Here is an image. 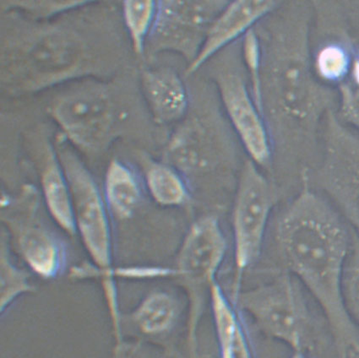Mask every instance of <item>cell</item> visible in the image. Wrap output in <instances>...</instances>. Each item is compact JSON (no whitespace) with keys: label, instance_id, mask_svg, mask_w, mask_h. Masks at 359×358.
<instances>
[{"label":"cell","instance_id":"6da1fadb","mask_svg":"<svg viewBox=\"0 0 359 358\" xmlns=\"http://www.w3.org/2000/svg\"><path fill=\"white\" fill-rule=\"evenodd\" d=\"M88 4L53 20L11 24L1 45L3 83L35 92L73 80L109 79L119 67L118 31L102 11L86 10Z\"/></svg>","mask_w":359,"mask_h":358},{"label":"cell","instance_id":"7a4b0ae2","mask_svg":"<svg viewBox=\"0 0 359 358\" xmlns=\"http://www.w3.org/2000/svg\"><path fill=\"white\" fill-rule=\"evenodd\" d=\"M276 238L290 273L327 320L338 358L359 349V330L346 312L342 280L352 247L344 218L307 185L284 209Z\"/></svg>","mask_w":359,"mask_h":358},{"label":"cell","instance_id":"3957f363","mask_svg":"<svg viewBox=\"0 0 359 358\" xmlns=\"http://www.w3.org/2000/svg\"><path fill=\"white\" fill-rule=\"evenodd\" d=\"M306 23L288 22L263 55L262 97L274 119L312 130L338 104V92L313 74Z\"/></svg>","mask_w":359,"mask_h":358},{"label":"cell","instance_id":"277c9868","mask_svg":"<svg viewBox=\"0 0 359 358\" xmlns=\"http://www.w3.org/2000/svg\"><path fill=\"white\" fill-rule=\"evenodd\" d=\"M55 146L72 193L77 235H80L100 279L111 330L117 331L122 312L115 282L117 270L114 266L112 216L102 189L82 162L76 148L63 135L57 138Z\"/></svg>","mask_w":359,"mask_h":358},{"label":"cell","instance_id":"5b68a950","mask_svg":"<svg viewBox=\"0 0 359 358\" xmlns=\"http://www.w3.org/2000/svg\"><path fill=\"white\" fill-rule=\"evenodd\" d=\"M126 96L119 81L89 78L57 95L50 112L74 147L100 155L126 133L130 119Z\"/></svg>","mask_w":359,"mask_h":358},{"label":"cell","instance_id":"8992f818","mask_svg":"<svg viewBox=\"0 0 359 358\" xmlns=\"http://www.w3.org/2000/svg\"><path fill=\"white\" fill-rule=\"evenodd\" d=\"M39 189L25 184L15 195L3 193L1 221L32 273L45 281L65 275L69 249L64 237L48 221Z\"/></svg>","mask_w":359,"mask_h":358},{"label":"cell","instance_id":"52a82bcc","mask_svg":"<svg viewBox=\"0 0 359 358\" xmlns=\"http://www.w3.org/2000/svg\"><path fill=\"white\" fill-rule=\"evenodd\" d=\"M226 249V236L218 218L212 215L199 217L189 226L177 253L175 268L170 270L187 294L189 358L199 357L198 331Z\"/></svg>","mask_w":359,"mask_h":358},{"label":"cell","instance_id":"ba28073f","mask_svg":"<svg viewBox=\"0 0 359 358\" xmlns=\"http://www.w3.org/2000/svg\"><path fill=\"white\" fill-rule=\"evenodd\" d=\"M299 282L290 273L231 297L242 314L268 338L302 351L309 311Z\"/></svg>","mask_w":359,"mask_h":358},{"label":"cell","instance_id":"9c48e42d","mask_svg":"<svg viewBox=\"0 0 359 358\" xmlns=\"http://www.w3.org/2000/svg\"><path fill=\"white\" fill-rule=\"evenodd\" d=\"M321 187L359 235V133L334 111L325 117Z\"/></svg>","mask_w":359,"mask_h":358},{"label":"cell","instance_id":"30bf717a","mask_svg":"<svg viewBox=\"0 0 359 358\" xmlns=\"http://www.w3.org/2000/svg\"><path fill=\"white\" fill-rule=\"evenodd\" d=\"M275 195L257 164L248 160L239 178L233 211V258L237 281L261 255Z\"/></svg>","mask_w":359,"mask_h":358},{"label":"cell","instance_id":"8fae6325","mask_svg":"<svg viewBox=\"0 0 359 358\" xmlns=\"http://www.w3.org/2000/svg\"><path fill=\"white\" fill-rule=\"evenodd\" d=\"M228 3L158 2L145 52L179 53L191 64L201 51L210 25Z\"/></svg>","mask_w":359,"mask_h":358},{"label":"cell","instance_id":"7c38bea8","mask_svg":"<svg viewBox=\"0 0 359 358\" xmlns=\"http://www.w3.org/2000/svg\"><path fill=\"white\" fill-rule=\"evenodd\" d=\"M217 125L204 117L184 121L172 135L164 151V162L185 179L210 174L228 158V139Z\"/></svg>","mask_w":359,"mask_h":358},{"label":"cell","instance_id":"4fadbf2b","mask_svg":"<svg viewBox=\"0 0 359 358\" xmlns=\"http://www.w3.org/2000/svg\"><path fill=\"white\" fill-rule=\"evenodd\" d=\"M226 114L250 160L266 166L271 158V143L264 121L245 81L238 74L224 72L217 79Z\"/></svg>","mask_w":359,"mask_h":358},{"label":"cell","instance_id":"5bb4252c","mask_svg":"<svg viewBox=\"0 0 359 358\" xmlns=\"http://www.w3.org/2000/svg\"><path fill=\"white\" fill-rule=\"evenodd\" d=\"M181 314L182 304L176 295L165 290L149 292L133 310L121 315L122 339L128 352L129 340L135 345L143 341L164 345L175 332Z\"/></svg>","mask_w":359,"mask_h":358},{"label":"cell","instance_id":"9a60e30c","mask_svg":"<svg viewBox=\"0 0 359 358\" xmlns=\"http://www.w3.org/2000/svg\"><path fill=\"white\" fill-rule=\"evenodd\" d=\"M278 6L274 1H253L242 0L228 3L224 10L209 28L203 45L196 60L189 64L188 75L195 73L206 61L233 42L239 36H245L253 29L255 23L273 10Z\"/></svg>","mask_w":359,"mask_h":358},{"label":"cell","instance_id":"2e32d148","mask_svg":"<svg viewBox=\"0 0 359 358\" xmlns=\"http://www.w3.org/2000/svg\"><path fill=\"white\" fill-rule=\"evenodd\" d=\"M39 167L40 192L48 216L61 231L77 235L68 180L55 146L49 142L40 146Z\"/></svg>","mask_w":359,"mask_h":358},{"label":"cell","instance_id":"e0dca14e","mask_svg":"<svg viewBox=\"0 0 359 358\" xmlns=\"http://www.w3.org/2000/svg\"><path fill=\"white\" fill-rule=\"evenodd\" d=\"M209 306L217 345V358H255L242 312L218 282L210 288Z\"/></svg>","mask_w":359,"mask_h":358},{"label":"cell","instance_id":"ac0fdd59","mask_svg":"<svg viewBox=\"0 0 359 358\" xmlns=\"http://www.w3.org/2000/svg\"><path fill=\"white\" fill-rule=\"evenodd\" d=\"M142 88L152 117L160 125L179 122L187 114V90L173 69H146L142 75Z\"/></svg>","mask_w":359,"mask_h":358},{"label":"cell","instance_id":"d6986e66","mask_svg":"<svg viewBox=\"0 0 359 358\" xmlns=\"http://www.w3.org/2000/svg\"><path fill=\"white\" fill-rule=\"evenodd\" d=\"M144 186L130 165L118 159L111 160L102 189L111 216L118 221H126L133 216L142 203Z\"/></svg>","mask_w":359,"mask_h":358},{"label":"cell","instance_id":"ffe728a7","mask_svg":"<svg viewBox=\"0 0 359 358\" xmlns=\"http://www.w3.org/2000/svg\"><path fill=\"white\" fill-rule=\"evenodd\" d=\"M144 168V185L160 207H181L191 200L187 179L170 164L147 160Z\"/></svg>","mask_w":359,"mask_h":358},{"label":"cell","instance_id":"44dd1931","mask_svg":"<svg viewBox=\"0 0 359 358\" xmlns=\"http://www.w3.org/2000/svg\"><path fill=\"white\" fill-rule=\"evenodd\" d=\"M0 247V312L4 315L16 300L34 292L36 287L30 273L15 262L10 237L5 229L1 231Z\"/></svg>","mask_w":359,"mask_h":358},{"label":"cell","instance_id":"7402d4cb","mask_svg":"<svg viewBox=\"0 0 359 358\" xmlns=\"http://www.w3.org/2000/svg\"><path fill=\"white\" fill-rule=\"evenodd\" d=\"M353 55L346 44L337 41L322 46L313 60V69L322 83L340 85L350 75Z\"/></svg>","mask_w":359,"mask_h":358},{"label":"cell","instance_id":"603a6c76","mask_svg":"<svg viewBox=\"0 0 359 358\" xmlns=\"http://www.w3.org/2000/svg\"><path fill=\"white\" fill-rule=\"evenodd\" d=\"M156 4L155 1H125L122 4L123 22L130 35L132 47L137 55L146 50L148 36L154 26Z\"/></svg>","mask_w":359,"mask_h":358},{"label":"cell","instance_id":"cb8c5ba5","mask_svg":"<svg viewBox=\"0 0 359 358\" xmlns=\"http://www.w3.org/2000/svg\"><path fill=\"white\" fill-rule=\"evenodd\" d=\"M243 57L250 75L251 95L257 108L264 115L262 97V65L263 53L258 36L251 29L243 36Z\"/></svg>","mask_w":359,"mask_h":358},{"label":"cell","instance_id":"d4e9b609","mask_svg":"<svg viewBox=\"0 0 359 358\" xmlns=\"http://www.w3.org/2000/svg\"><path fill=\"white\" fill-rule=\"evenodd\" d=\"M342 296L344 305L353 322L359 330V242H355L351 247L346 261L344 280H342Z\"/></svg>","mask_w":359,"mask_h":358},{"label":"cell","instance_id":"484cf974","mask_svg":"<svg viewBox=\"0 0 359 358\" xmlns=\"http://www.w3.org/2000/svg\"><path fill=\"white\" fill-rule=\"evenodd\" d=\"M338 106L342 121L359 133V88L349 81L338 85Z\"/></svg>","mask_w":359,"mask_h":358},{"label":"cell","instance_id":"4316f807","mask_svg":"<svg viewBox=\"0 0 359 358\" xmlns=\"http://www.w3.org/2000/svg\"><path fill=\"white\" fill-rule=\"evenodd\" d=\"M86 1H39V2H15L11 4L12 7H20L32 15H36L40 18H49L50 15L65 13L66 11L76 9V8L85 5Z\"/></svg>","mask_w":359,"mask_h":358},{"label":"cell","instance_id":"83f0119b","mask_svg":"<svg viewBox=\"0 0 359 358\" xmlns=\"http://www.w3.org/2000/svg\"><path fill=\"white\" fill-rule=\"evenodd\" d=\"M349 76L351 83L359 88V52L353 55Z\"/></svg>","mask_w":359,"mask_h":358},{"label":"cell","instance_id":"f1b7e54d","mask_svg":"<svg viewBox=\"0 0 359 358\" xmlns=\"http://www.w3.org/2000/svg\"><path fill=\"white\" fill-rule=\"evenodd\" d=\"M129 358H150L145 353L143 352L140 345H134L131 348Z\"/></svg>","mask_w":359,"mask_h":358},{"label":"cell","instance_id":"f546056e","mask_svg":"<svg viewBox=\"0 0 359 358\" xmlns=\"http://www.w3.org/2000/svg\"><path fill=\"white\" fill-rule=\"evenodd\" d=\"M290 358H309L306 354L302 351H294L292 352Z\"/></svg>","mask_w":359,"mask_h":358},{"label":"cell","instance_id":"4dcf8cb0","mask_svg":"<svg viewBox=\"0 0 359 358\" xmlns=\"http://www.w3.org/2000/svg\"><path fill=\"white\" fill-rule=\"evenodd\" d=\"M346 358H359V349L352 353H350Z\"/></svg>","mask_w":359,"mask_h":358}]
</instances>
